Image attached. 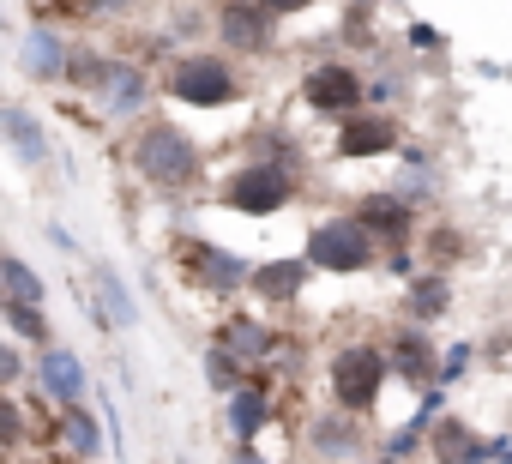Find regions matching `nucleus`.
Masks as SVG:
<instances>
[{
	"instance_id": "29",
	"label": "nucleus",
	"mask_w": 512,
	"mask_h": 464,
	"mask_svg": "<svg viewBox=\"0 0 512 464\" xmlns=\"http://www.w3.org/2000/svg\"><path fill=\"white\" fill-rule=\"evenodd\" d=\"M260 7L272 13V19H302V13H314L320 0H260Z\"/></svg>"
},
{
	"instance_id": "1",
	"label": "nucleus",
	"mask_w": 512,
	"mask_h": 464,
	"mask_svg": "<svg viewBox=\"0 0 512 464\" xmlns=\"http://www.w3.org/2000/svg\"><path fill=\"white\" fill-rule=\"evenodd\" d=\"M127 163H133V175H139L145 187H157V193H187V187L199 181V169H205L199 145H193L175 121H145V127H133Z\"/></svg>"
},
{
	"instance_id": "26",
	"label": "nucleus",
	"mask_w": 512,
	"mask_h": 464,
	"mask_svg": "<svg viewBox=\"0 0 512 464\" xmlns=\"http://www.w3.org/2000/svg\"><path fill=\"white\" fill-rule=\"evenodd\" d=\"M0 386H7V392L25 386V350H19V338H13V344H0Z\"/></svg>"
},
{
	"instance_id": "17",
	"label": "nucleus",
	"mask_w": 512,
	"mask_h": 464,
	"mask_svg": "<svg viewBox=\"0 0 512 464\" xmlns=\"http://www.w3.org/2000/svg\"><path fill=\"white\" fill-rule=\"evenodd\" d=\"M91 284H97L91 308H97V314H109V320H115V332H133V326H139V296H133V284H127L109 260H97V266H91Z\"/></svg>"
},
{
	"instance_id": "6",
	"label": "nucleus",
	"mask_w": 512,
	"mask_h": 464,
	"mask_svg": "<svg viewBox=\"0 0 512 464\" xmlns=\"http://www.w3.org/2000/svg\"><path fill=\"white\" fill-rule=\"evenodd\" d=\"M247 91V79L235 73L229 55H181L163 79V97H175L181 109H223Z\"/></svg>"
},
{
	"instance_id": "8",
	"label": "nucleus",
	"mask_w": 512,
	"mask_h": 464,
	"mask_svg": "<svg viewBox=\"0 0 512 464\" xmlns=\"http://www.w3.org/2000/svg\"><path fill=\"white\" fill-rule=\"evenodd\" d=\"M368 97H374V85H368L350 61H314V67L302 73V103H308L314 115H326V121H344V115L368 109Z\"/></svg>"
},
{
	"instance_id": "14",
	"label": "nucleus",
	"mask_w": 512,
	"mask_h": 464,
	"mask_svg": "<svg viewBox=\"0 0 512 464\" xmlns=\"http://www.w3.org/2000/svg\"><path fill=\"white\" fill-rule=\"evenodd\" d=\"M19 67H25V79H37V85H61V79L73 73V49H67L61 31L31 25L25 43H19Z\"/></svg>"
},
{
	"instance_id": "22",
	"label": "nucleus",
	"mask_w": 512,
	"mask_h": 464,
	"mask_svg": "<svg viewBox=\"0 0 512 464\" xmlns=\"http://www.w3.org/2000/svg\"><path fill=\"white\" fill-rule=\"evenodd\" d=\"M61 440L79 452V458H97V452H115V440H109V428H97V416L85 410V404H67L61 410Z\"/></svg>"
},
{
	"instance_id": "25",
	"label": "nucleus",
	"mask_w": 512,
	"mask_h": 464,
	"mask_svg": "<svg viewBox=\"0 0 512 464\" xmlns=\"http://www.w3.org/2000/svg\"><path fill=\"white\" fill-rule=\"evenodd\" d=\"M0 278H7V302H49V290H43V278L31 272V260L25 254H7V266H0Z\"/></svg>"
},
{
	"instance_id": "33",
	"label": "nucleus",
	"mask_w": 512,
	"mask_h": 464,
	"mask_svg": "<svg viewBox=\"0 0 512 464\" xmlns=\"http://www.w3.org/2000/svg\"><path fill=\"white\" fill-rule=\"evenodd\" d=\"M356 464H404V458H392V452H380V458H356Z\"/></svg>"
},
{
	"instance_id": "21",
	"label": "nucleus",
	"mask_w": 512,
	"mask_h": 464,
	"mask_svg": "<svg viewBox=\"0 0 512 464\" xmlns=\"http://www.w3.org/2000/svg\"><path fill=\"white\" fill-rule=\"evenodd\" d=\"M308 440H314V452H320V458H344V464H356L362 428H356V416H350V410H338V416H320Z\"/></svg>"
},
{
	"instance_id": "3",
	"label": "nucleus",
	"mask_w": 512,
	"mask_h": 464,
	"mask_svg": "<svg viewBox=\"0 0 512 464\" xmlns=\"http://www.w3.org/2000/svg\"><path fill=\"white\" fill-rule=\"evenodd\" d=\"M308 266L314 272H326V278H356V272H368L374 260H380V236L356 217V211H344V217H320L314 229H308Z\"/></svg>"
},
{
	"instance_id": "12",
	"label": "nucleus",
	"mask_w": 512,
	"mask_h": 464,
	"mask_svg": "<svg viewBox=\"0 0 512 464\" xmlns=\"http://www.w3.org/2000/svg\"><path fill=\"white\" fill-rule=\"evenodd\" d=\"M31 380H37V398H43V404H61V410H67V404H85V386H91L79 350H67V344H49V350L37 356Z\"/></svg>"
},
{
	"instance_id": "16",
	"label": "nucleus",
	"mask_w": 512,
	"mask_h": 464,
	"mask_svg": "<svg viewBox=\"0 0 512 464\" xmlns=\"http://www.w3.org/2000/svg\"><path fill=\"white\" fill-rule=\"evenodd\" d=\"M266 422H272V386L253 374L241 392H229V434H235V446H253L266 434Z\"/></svg>"
},
{
	"instance_id": "9",
	"label": "nucleus",
	"mask_w": 512,
	"mask_h": 464,
	"mask_svg": "<svg viewBox=\"0 0 512 464\" xmlns=\"http://www.w3.org/2000/svg\"><path fill=\"white\" fill-rule=\"evenodd\" d=\"M332 151L344 157V163H368V157H392V151H404V127H398V115L392 109H356V115H344L338 121V139H332Z\"/></svg>"
},
{
	"instance_id": "23",
	"label": "nucleus",
	"mask_w": 512,
	"mask_h": 464,
	"mask_svg": "<svg viewBox=\"0 0 512 464\" xmlns=\"http://www.w3.org/2000/svg\"><path fill=\"white\" fill-rule=\"evenodd\" d=\"M0 314H7V332H13L19 344H37V350L55 344V320H49V308H37V302H7Z\"/></svg>"
},
{
	"instance_id": "27",
	"label": "nucleus",
	"mask_w": 512,
	"mask_h": 464,
	"mask_svg": "<svg viewBox=\"0 0 512 464\" xmlns=\"http://www.w3.org/2000/svg\"><path fill=\"white\" fill-rule=\"evenodd\" d=\"M470 356H476V344H446V350H440V386H452V380H464V368H470Z\"/></svg>"
},
{
	"instance_id": "19",
	"label": "nucleus",
	"mask_w": 512,
	"mask_h": 464,
	"mask_svg": "<svg viewBox=\"0 0 512 464\" xmlns=\"http://www.w3.org/2000/svg\"><path fill=\"white\" fill-rule=\"evenodd\" d=\"M217 338H223V344H229V350H235L247 368L284 350V332H278V326H266V320H253V314H235V320H223V326H217Z\"/></svg>"
},
{
	"instance_id": "15",
	"label": "nucleus",
	"mask_w": 512,
	"mask_h": 464,
	"mask_svg": "<svg viewBox=\"0 0 512 464\" xmlns=\"http://www.w3.org/2000/svg\"><path fill=\"white\" fill-rule=\"evenodd\" d=\"M308 278H314L308 254H296V260H266V266H253V296H260L266 308H290V302L308 290Z\"/></svg>"
},
{
	"instance_id": "11",
	"label": "nucleus",
	"mask_w": 512,
	"mask_h": 464,
	"mask_svg": "<svg viewBox=\"0 0 512 464\" xmlns=\"http://www.w3.org/2000/svg\"><path fill=\"white\" fill-rule=\"evenodd\" d=\"M272 31H278V19L260 7V0H223L217 7V43L229 55H266Z\"/></svg>"
},
{
	"instance_id": "20",
	"label": "nucleus",
	"mask_w": 512,
	"mask_h": 464,
	"mask_svg": "<svg viewBox=\"0 0 512 464\" xmlns=\"http://www.w3.org/2000/svg\"><path fill=\"white\" fill-rule=\"evenodd\" d=\"M446 308H452V284H446V272H422V278H410V290H404V314H410L416 326L440 320Z\"/></svg>"
},
{
	"instance_id": "2",
	"label": "nucleus",
	"mask_w": 512,
	"mask_h": 464,
	"mask_svg": "<svg viewBox=\"0 0 512 464\" xmlns=\"http://www.w3.org/2000/svg\"><path fill=\"white\" fill-rule=\"evenodd\" d=\"M67 85H85V91L97 97V109L115 115V121H133V115H145V103H151V73H145L139 61L97 55V49H73Z\"/></svg>"
},
{
	"instance_id": "18",
	"label": "nucleus",
	"mask_w": 512,
	"mask_h": 464,
	"mask_svg": "<svg viewBox=\"0 0 512 464\" xmlns=\"http://www.w3.org/2000/svg\"><path fill=\"white\" fill-rule=\"evenodd\" d=\"M0 127H7V151H13L25 169H43V163H49V127H43L25 103H7V109H0Z\"/></svg>"
},
{
	"instance_id": "28",
	"label": "nucleus",
	"mask_w": 512,
	"mask_h": 464,
	"mask_svg": "<svg viewBox=\"0 0 512 464\" xmlns=\"http://www.w3.org/2000/svg\"><path fill=\"white\" fill-rule=\"evenodd\" d=\"M404 43H410L416 55H446V31H440V25H410Z\"/></svg>"
},
{
	"instance_id": "34",
	"label": "nucleus",
	"mask_w": 512,
	"mask_h": 464,
	"mask_svg": "<svg viewBox=\"0 0 512 464\" xmlns=\"http://www.w3.org/2000/svg\"><path fill=\"white\" fill-rule=\"evenodd\" d=\"M97 7H127V0H91V13H97Z\"/></svg>"
},
{
	"instance_id": "24",
	"label": "nucleus",
	"mask_w": 512,
	"mask_h": 464,
	"mask_svg": "<svg viewBox=\"0 0 512 464\" xmlns=\"http://www.w3.org/2000/svg\"><path fill=\"white\" fill-rule=\"evenodd\" d=\"M205 380H211V392H223V398H229V392H241L253 374H247V362L217 338V344H205Z\"/></svg>"
},
{
	"instance_id": "13",
	"label": "nucleus",
	"mask_w": 512,
	"mask_h": 464,
	"mask_svg": "<svg viewBox=\"0 0 512 464\" xmlns=\"http://www.w3.org/2000/svg\"><path fill=\"white\" fill-rule=\"evenodd\" d=\"M356 217L374 229L386 248H410L416 242V205L398 193V187H380V193H362L356 199Z\"/></svg>"
},
{
	"instance_id": "10",
	"label": "nucleus",
	"mask_w": 512,
	"mask_h": 464,
	"mask_svg": "<svg viewBox=\"0 0 512 464\" xmlns=\"http://www.w3.org/2000/svg\"><path fill=\"white\" fill-rule=\"evenodd\" d=\"M386 362H392V380L404 386H440V350H434V332L404 320L398 332H386Z\"/></svg>"
},
{
	"instance_id": "36",
	"label": "nucleus",
	"mask_w": 512,
	"mask_h": 464,
	"mask_svg": "<svg viewBox=\"0 0 512 464\" xmlns=\"http://www.w3.org/2000/svg\"><path fill=\"white\" fill-rule=\"evenodd\" d=\"M350 7H380V0H350Z\"/></svg>"
},
{
	"instance_id": "5",
	"label": "nucleus",
	"mask_w": 512,
	"mask_h": 464,
	"mask_svg": "<svg viewBox=\"0 0 512 464\" xmlns=\"http://www.w3.org/2000/svg\"><path fill=\"white\" fill-rule=\"evenodd\" d=\"M326 380H332V404L350 410V416H368L392 380V362H386V344H338L332 362H326Z\"/></svg>"
},
{
	"instance_id": "4",
	"label": "nucleus",
	"mask_w": 512,
	"mask_h": 464,
	"mask_svg": "<svg viewBox=\"0 0 512 464\" xmlns=\"http://www.w3.org/2000/svg\"><path fill=\"white\" fill-rule=\"evenodd\" d=\"M296 199V169L278 157H247L217 181V205L241 211V217H278Z\"/></svg>"
},
{
	"instance_id": "35",
	"label": "nucleus",
	"mask_w": 512,
	"mask_h": 464,
	"mask_svg": "<svg viewBox=\"0 0 512 464\" xmlns=\"http://www.w3.org/2000/svg\"><path fill=\"white\" fill-rule=\"evenodd\" d=\"M25 464H55V458H49V446H43V452H37V458H25Z\"/></svg>"
},
{
	"instance_id": "31",
	"label": "nucleus",
	"mask_w": 512,
	"mask_h": 464,
	"mask_svg": "<svg viewBox=\"0 0 512 464\" xmlns=\"http://www.w3.org/2000/svg\"><path fill=\"white\" fill-rule=\"evenodd\" d=\"M49 242H55L61 254H73V236H67V223H49Z\"/></svg>"
},
{
	"instance_id": "30",
	"label": "nucleus",
	"mask_w": 512,
	"mask_h": 464,
	"mask_svg": "<svg viewBox=\"0 0 512 464\" xmlns=\"http://www.w3.org/2000/svg\"><path fill=\"white\" fill-rule=\"evenodd\" d=\"M410 266H416L410 248H392V254H386V272H392V278H410Z\"/></svg>"
},
{
	"instance_id": "7",
	"label": "nucleus",
	"mask_w": 512,
	"mask_h": 464,
	"mask_svg": "<svg viewBox=\"0 0 512 464\" xmlns=\"http://www.w3.org/2000/svg\"><path fill=\"white\" fill-rule=\"evenodd\" d=\"M175 260H181V278L199 284V290H211V296L253 290V260H241L235 248H217V242H205V236H181Z\"/></svg>"
},
{
	"instance_id": "32",
	"label": "nucleus",
	"mask_w": 512,
	"mask_h": 464,
	"mask_svg": "<svg viewBox=\"0 0 512 464\" xmlns=\"http://www.w3.org/2000/svg\"><path fill=\"white\" fill-rule=\"evenodd\" d=\"M229 464H272V458H260L253 446H235V458H229Z\"/></svg>"
}]
</instances>
